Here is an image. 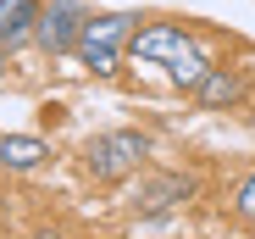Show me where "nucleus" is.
<instances>
[{
	"instance_id": "obj_1",
	"label": "nucleus",
	"mask_w": 255,
	"mask_h": 239,
	"mask_svg": "<svg viewBox=\"0 0 255 239\" xmlns=\"http://www.w3.org/2000/svg\"><path fill=\"white\" fill-rule=\"evenodd\" d=\"M128 50H133L139 61H161V67L183 84V89H194L200 78H205V67H211V61H205V50L194 45V39H189L183 28H166V22H161V28L133 33V39H128Z\"/></svg>"
},
{
	"instance_id": "obj_2",
	"label": "nucleus",
	"mask_w": 255,
	"mask_h": 239,
	"mask_svg": "<svg viewBox=\"0 0 255 239\" xmlns=\"http://www.w3.org/2000/svg\"><path fill=\"white\" fill-rule=\"evenodd\" d=\"M150 156V139L133 134V128H117V134H95L89 150H83V162H89L95 178H128V173H139V162Z\"/></svg>"
},
{
	"instance_id": "obj_3",
	"label": "nucleus",
	"mask_w": 255,
	"mask_h": 239,
	"mask_svg": "<svg viewBox=\"0 0 255 239\" xmlns=\"http://www.w3.org/2000/svg\"><path fill=\"white\" fill-rule=\"evenodd\" d=\"M133 39V17L128 11H111V17H89L78 28V56L89 61L95 72H117V56H122V45Z\"/></svg>"
},
{
	"instance_id": "obj_4",
	"label": "nucleus",
	"mask_w": 255,
	"mask_h": 239,
	"mask_svg": "<svg viewBox=\"0 0 255 239\" xmlns=\"http://www.w3.org/2000/svg\"><path fill=\"white\" fill-rule=\"evenodd\" d=\"M83 22H89V17H83V0H50V11H39L33 33H39V45H45L50 56H61V50L78 45V28Z\"/></svg>"
},
{
	"instance_id": "obj_5",
	"label": "nucleus",
	"mask_w": 255,
	"mask_h": 239,
	"mask_svg": "<svg viewBox=\"0 0 255 239\" xmlns=\"http://www.w3.org/2000/svg\"><path fill=\"white\" fill-rule=\"evenodd\" d=\"M189 195H194V184H189L183 173H155V178H144V189H139V212L161 217V212H172L178 201H189Z\"/></svg>"
},
{
	"instance_id": "obj_6",
	"label": "nucleus",
	"mask_w": 255,
	"mask_h": 239,
	"mask_svg": "<svg viewBox=\"0 0 255 239\" xmlns=\"http://www.w3.org/2000/svg\"><path fill=\"white\" fill-rule=\"evenodd\" d=\"M39 22V0H0V50L22 45Z\"/></svg>"
},
{
	"instance_id": "obj_7",
	"label": "nucleus",
	"mask_w": 255,
	"mask_h": 239,
	"mask_svg": "<svg viewBox=\"0 0 255 239\" xmlns=\"http://www.w3.org/2000/svg\"><path fill=\"white\" fill-rule=\"evenodd\" d=\"M45 139H33V134H0V167H11V173H28L45 162Z\"/></svg>"
},
{
	"instance_id": "obj_8",
	"label": "nucleus",
	"mask_w": 255,
	"mask_h": 239,
	"mask_svg": "<svg viewBox=\"0 0 255 239\" xmlns=\"http://www.w3.org/2000/svg\"><path fill=\"white\" fill-rule=\"evenodd\" d=\"M239 89H244V84H239V72H228V67H205V78L194 84V100L217 111V106H233Z\"/></svg>"
},
{
	"instance_id": "obj_9",
	"label": "nucleus",
	"mask_w": 255,
	"mask_h": 239,
	"mask_svg": "<svg viewBox=\"0 0 255 239\" xmlns=\"http://www.w3.org/2000/svg\"><path fill=\"white\" fill-rule=\"evenodd\" d=\"M233 206H239V217H250V223H255V173H250V178L239 184V195H233Z\"/></svg>"
},
{
	"instance_id": "obj_10",
	"label": "nucleus",
	"mask_w": 255,
	"mask_h": 239,
	"mask_svg": "<svg viewBox=\"0 0 255 239\" xmlns=\"http://www.w3.org/2000/svg\"><path fill=\"white\" fill-rule=\"evenodd\" d=\"M39 239H61V234H39Z\"/></svg>"
},
{
	"instance_id": "obj_11",
	"label": "nucleus",
	"mask_w": 255,
	"mask_h": 239,
	"mask_svg": "<svg viewBox=\"0 0 255 239\" xmlns=\"http://www.w3.org/2000/svg\"><path fill=\"white\" fill-rule=\"evenodd\" d=\"M0 67H6V61H0Z\"/></svg>"
}]
</instances>
